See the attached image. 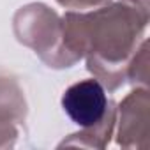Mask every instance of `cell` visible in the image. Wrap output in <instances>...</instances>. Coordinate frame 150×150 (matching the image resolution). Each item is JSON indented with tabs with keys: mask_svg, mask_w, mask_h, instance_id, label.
I'll list each match as a JSON object with an SVG mask.
<instances>
[{
	"mask_svg": "<svg viewBox=\"0 0 150 150\" xmlns=\"http://www.w3.org/2000/svg\"><path fill=\"white\" fill-rule=\"evenodd\" d=\"M65 21L71 51H78V57L90 51L88 69L99 74L104 67H110L104 81L111 88V80H117L118 87L122 83L118 67L127 64L146 27L148 0H122L88 16L69 13Z\"/></svg>",
	"mask_w": 150,
	"mask_h": 150,
	"instance_id": "6da1fadb",
	"label": "cell"
},
{
	"mask_svg": "<svg viewBox=\"0 0 150 150\" xmlns=\"http://www.w3.org/2000/svg\"><path fill=\"white\" fill-rule=\"evenodd\" d=\"M60 4L69 6V7H90V6H99L110 0H58Z\"/></svg>",
	"mask_w": 150,
	"mask_h": 150,
	"instance_id": "277c9868",
	"label": "cell"
},
{
	"mask_svg": "<svg viewBox=\"0 0 150 150\" xmlns=\"http://www.w3.org/2000/svg\"><path fill=\"white\" fill-rule=\"evenodd\" d=\"M62 108L67 117L85 129H97L110 134L113 124L111 103L99 80H81L71 85L62 96Z\"/></svg>",
	"mask_w": 150,
	"mask_h": 150,
	"instance_id": "7a4b0ae2",
	"label": "cell"
},
{
	"mask_svg": "<svg viewBox=\"0 0 150 150\" xmlns=\"http://www.w3.org/2000/svg\"><path fill=\"white\" fill-rule=\"evenodd\" d=\"M148 92L136 90L132 92L124 104H120L122 120H120V136L129 138H146L148 134Z\"/></svg>",
	"mask_w": 150,
	"mask_h": 150,
	"instance_id": "3957f363",
	"label": "cell"
}]
</instances>
